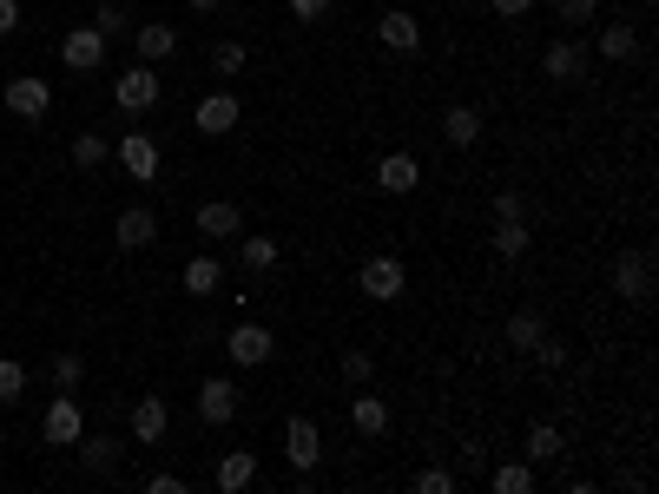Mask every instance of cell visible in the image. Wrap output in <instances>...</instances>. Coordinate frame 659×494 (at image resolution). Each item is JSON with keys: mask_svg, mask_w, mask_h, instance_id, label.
Listing matches in <instances>:
<instances>
[{"mask_svg": "<svg viewBox=\"0 0 659 494\" xmlns=\"http://www.w3.org/2000/svg\"><path fill=\"white\" fill-rule=\"evenodd\" d=\"M356 290H363L370 304H396V297L409 290V264H403L396 251H376V257L356 264Z\"/></svg>", "mask_w": 659, "mask_h": 494, "instance_id": "1", "label": "cell"}, {"mask_svg": "<svg viewBox=\"0 0 659 494\" xmlns=\"http://www.w3.org/2000/svg\"><path fill=\"white\" fill-rule=\"evenodd\" d=\"M112 99H119V112H125V119H145V112L165 99V79L139 59L132 73H119V79H112Z\"/></svg>", "mask_w": 659, "mask_h": 494, "instance_id": "2", "label": "cell"}, {"mask_svg": "<svg viewBox=\"0 0 659 494\" xmlns=\"http://www.w3.org/2000/svg\"><path fill=\"white\" fill-rule=\"evenodd\" d=\"M224 356H231L238 370H257V363H271V356H277V337H271L257 317H244V323H231V330H224Z\"/></svg>", "mask_w": 659, "mask_h": 494, "instance_id": "3", "label": "cell"}, {"mask_svg": "<svg viewBox=\"0 0 659 494\" xmlns=\"http://www.w3.org/2000/svg\"><path fill=\"white\" fill-rule=\"evenodd\" d=\"M284 462H290L304 482L317 475V462H323V429H317L310 416H290V422H284Z\"/></svg>", "mask_w": 659, "mask_h": 494, "instance_id": "4", "label": "cell"}, {"mask_svg": "<svg viewBox=\"0 0 659 494\" xmlns=\"http://www.w3.org/2000/svg\"><path fill=\"white\" fill-rule=\"evenodd\" d=\"M40 436H46V449H73V442L86 436V416H79L73 389H59V396L46 403V416H40Z\"/></svg>", "mask_w": 659, "mask_h": 494, "instance_id": "5", "label": "cell"}, {"mask_svg": "<svg viewBox=\"0 0 659 494\" xmlns=\"http://www.w3.org/2000/svg\"><path fill=\"white\" fill-rule=\"evenodd\" d=\"M112 158H119V172L139 178V185L158 178V139H152V132H125V139L112 145Z\"/></svg>", "mask_w": 659, "mask_h": 494, "instance_id": "6", "label": "cell"}, {"mask_svg": "<svg viewBox=\"0 0 659 494\" xmlns=\"http://www.w3.org/2000/svg\"><path fill=\"white\" fill-rule=\"evenodd\" d=\"M614 297H627V304H647V297H653V257H647V251H620V257H614Z\"/></svg>", "mask_w": 659, "mask_h": 494, "instance_id": "7", "label": "cell"}, {"mask_svg": "<svg viewBox=\"0 0 659 494\" xmlns=\"http://www.w3.org/2000/svg\"><path fill=\"white\" fill-rule=\"evenodd\" d=\"M59 59H66V73H99L106 66V33L99 26H73L59 40Z\"/></svg>", "mask_w": 659, "mask_h": 494, "instance_id": "8", "label": "cell"}, {"mask_svg": "<svg viewBox=\"0 0 659 494\" xmlns=\"http://www.w3.org/2000/svg\"><path fill=\"white\" fill-rule=\"evenodd\" d=\"M541 73L554 79V86H574V79H587V46L581 40H548V53H541Z\"/></svg>", "mask_w": 659, "mask_h": 494, "instance_id": "9", "label": "cell"}, {"mask_svg": "<svg viewBox=\"0 0 659 494\" xmlns=\"http://www.w3.org/2000/svg\"><path fill=\"white\" fill-rule=\"evenodd\" d=\"M7 112H13V119H46V112H53V86H46L40 73L7 79Z\"/></svg>", "mask_w": 659, "mask_h": 494, "instance_id": "10", "label": "cell"}, {"mask_svg": "<svg viewBox=\"0 0 659 494\" xmlns=\"http://www.w3.org/2000/svg\"><path fill=\"white\" fill-rule=\"evenodd\" d=\"M422 185V158L416 152H389V158H376V191L383 198H409Z\"/></svg>", "mask_w": 659, "mask_h": 494, "instance_id": "11", "label": "cell"}, {"mask_svg": "<svg viewBox=\"0 0 659 494\" xmlns=\"http://www.w3.org/2000/svg\"><path fill=\"white\" fill-rule=\"evenodd\" d=\"M231 416H238V383H231V376H205V383H198V422L224 429Z\"/></svg>", "mask_w": 659, "mask_h": 494, "instance_id": "12", "label": "cell"}, {"mask_svg": "<svg viewBox=\"0 0 659 494\" xmlns=\"http://www.w3.org/2000/svg\"><path fill=\"white\" fill-rule=\"evenodd\" d=\"M238 119H244L238 92H205V99H198V132H205V139H224V132H238Z\"/></svg>", "mask_w": 659, "mask_h": 494, "instance_id": "13", "label": "cell"}, {"mask_svg": "<svg viewBox=\"0 0 659 494\" xmlns=\"http://www.w3.org/2000/svg\"><path fill=\"white\" fill-rule=\"evenodd\" d=\"M125 429H132V442H165V429H172V409H165V396H139L132 403V416H125Z\"/></svg>", "mask_w": 659, "mask_h": 494, "instance_id": "14", "label": "cell"}, {"mask_svg": "<svg viewBox=\"0 0 659 494\" xmlns=\"http://www.w3.org/2000/svg\"><path fill=\"white\" fill-rule=\"evenodd\" d=\"M376 40H383L389 53H416V46H422V20H416L409 7H389V13L376 20Z\"/></svg>", "mask_w": 659, "mask_h": 494, "instance_id": "15", "label": "cell"}, {"mask_svg": "<svg viewBox=\"0 0 659 494\" xmlns=\"http://www.w3.org/2000/svg\"><path fill=\"white\" fill-rule=\"evenodd\" d=\"M132 46H139L145 66H165V59L178 53V26H165V20H139V26H132Z\"/></svg>", "mask_w": 659, "mask_h": 494, "instance_id": "16", "label": "cell"}, {"mask_svg": "<svg viewBox=\"0 0 659 494\" xmlns=\"http://www.w3.org/2000/svg\"><path fill=\"white\" fill-rule=\"evenodd\" d=\"M238 231H244V211H238L231 198H211V205H198V238L224 244V238H238Z\"/></svg>", "mask_w": 659, "mask_h": 494, "instance_id": "17", "label": "cell"}, {"mask_svg": "<svg viewBox=\"0 0 659 494\" xmlns=\"http://www.w3.org/2000/svg\"><path fill=\"white\" fill-rule=\"evenodd\" d=\"M112 244H119V251H145V244H158V218H152L145 205L119 211V224H112Z\"/></svg>", "mask_w": 659, "mask_h": 494, "instance_id": "18", "label": "cell"}, {"mask_svg": "<svg viewBox=\"0 0 659 494\" xmlns=\"http://www.w3.org/2000/svg\"><path fill=\"white\" fill-rule=\"evenodd\" d=\"M73 449H79V469H86V475H119V462H125V442H112V436H92V442L79 436Z\"/></svg>", "mask_w": 659, "mask_h": 494, "instance_id": "19", "label": "cell"}, {"mask_svg": "<svg viewBox=\"0 0 659 494\" xmlns=\"http://www.w3.org/2000/svg\"><path fill=\"white\" fill-rule=\"evenodd\" d=\"M350 429H356V436H383V429H389V403L370 396V389H356V396H350Z\"/></svg>", "mask_w": 659, "mask_h": 494, "instance_id": "20", "label": "cell"}, {"mask_svg": "<svg viewBox=\"0 0 659 494\" xmlns=\"http://www.w3.org/2000/svg\"><path fill=\"white\" fill-rule=\"evenodd\" d=\"M251 482H257V455H251V449L218 455V488H224V494H244Z\"/></svg>", "mask_w": 659, "mask_h": 494, "instance_id": "21", "label": "cell"}, {"mask_svg": "<svg viewBox=\"0 0 659 494\" xmlns=\"http://www.w3.org/2000/svg\"><path fill=\"white\" fill-rule=\"evenodd\" d=\"M442 139H449L455 152H469V145L482 139V112H475V106H449V112H442Z\"/></svg>", "mask_w": 659, "mask_h": 494, "instance_id": "22", "label": "cell"}, {"mask_svg": "<svg viewBox=\"0 0 659 494\" xmlns=\"http://www.w3.org/2000/svg\"><path fill=\"white\" fill-rule=\"evenodd\" d=\"M244 244H238V257H244V271H277V257H284V244L271 238V231H238Z\"/></svg>", "mask_w": 659, "mask_h": 494, "instance_id": "23", "label": "cell"}, {"mask_svg": "<svg viewBox=\"0 0 659 494\" xmlns=\"http://www.w3.org/2000/svg\"><path fill=\"white\" fill-rule=\"evenodd\" d=\"M634 53H640V33H634L627 20H607V26H601V59H614V66H627Z\"/></svg>", "mask_w": 659, "mask_h": 494, "instance_id": "24", "label": "cell"}, {"mask_svg": "<svg viewBox=\"0 0 659 494\" xmlns=\"http://www.w3.org/2000/svg\"><path fill=\"white\" fill-rule=\"evenodd\" d=\"M178 284H185V297H211V290L224 284V264H218V257H191Z\"/></svg>", "mask_w": 659, "mask_h": 494, "instance_id": "25", "label": "cell"}, {"mask_svg": "<svg viewBox=\"0 0 659 494\" xmlns=\"http://www.w3.org/2000/svg\"><path fill=\"white\" fill-rule=\"evenodd\" d=\"M561 449H568L561 422H535V429H528V462H535V469H541V462H561Z\"/></svg>", "mask_w": 659, "mask_h": 494, "instance_id": "26", "label": "cell"}, {"mask_svg": "<svg viewBox=\"0 0 659 494\" xmlns=\"http://www.w3.org/2000/svg\"><path fill=\"white\" fill-rule=\"evenodd\" d=\"M488 488L495 494H535V462H495V469H488Z\"/></svg>", "mask_w": 659, "mask_h": 494, "instance_id": "27", "label": "cell"}, {"mask_svg": "<svg viewBox=\"0 0 659 494\" xmlns=\"http://www.w3.org/2000/svg\"><path fill=\"white\" fill-rule=\"evenodd\" d=\"M495 257H528V224L521 218H495Z\"/></svg>", "mask_w": 659, "mask_h": 494, "instance_id": "28", "label": "cell"}, {"mask_svg": "<svg viewBox=\"0 0 659 494\" xmlns=\"http://www.w3.org/2000/svg\"><path fill=\"white\" fill-rule=\"evenodd\" d=\"M541 337H548V317H541V310H515V317H508V343H515V350H535Z\"/></svg>", "mask_w": 659, "mask_h": 494, "instance_id": "29", "label": "cell"}, {"mask_svg": "<svg viewBox=\"0 0 659 494\" xmlns=\"http://www.w3.org/2000/svg\"><path fill=\"white\" fill-rule=\"evenodd\" d=\"M92 26H99V33H106V46H112V40H132V13H125V7H119V0H106V7H99V13H92Z\"/></svg>", "mask_w": 659, "mask_h": 494, "instance_id": "30", "label": "cell"}, {"mask_svg": "<svg viewBox=\"0 0 659 494\" xmlns=\"http://www.w3.org/2000/svg\"><path fill=\"white\" fill-rule=\"evenodd\" d=\"M106 158H112V145H106L99 132H79V139H73V165H79V172H99Z\"/></svg>", "mask_w": 659, "mask_h": 494, "instance_id": "31", "label": "cell"}, {"mask_svg": "<svg viewBox=\"0 0 659 494\" xmlns=\"http://www.w3.org/2000/svg\"><path fill=\"white\" fill-rule=\"evenodd\" d=\"M244 59H251V53H244L238 40H218V46H211V73H218V79H238Z\"/></svg>", "mask_w": 659, "mask_h": 494, "instance_id": "32", "label": "cell"}, {"mask_svg": "<svg viewBox=\"0 0 659 494\" xmlns=\"http://www.w3.org/2000/svg\"><path fill=\"white\" fill-rule=\"evenodd\" d=\"M343 383H350V389H370V383H376V356H370V350H343Z\"/></svg>", "mask_w": 659, "mask_h": 494, "instance_id": "33", "label": "cell"}, {"mask_svg": "<svg viewBox=\"0 0 659 494\" xmlns=\"http://www.w3.org/2000/svg\"><path fill=\"white\" fill-rule=\"evenodd\" d=\"M79 383H86V356L59 350V356H53V389H79Z\"/></svg>", "mask_w": 659, "mask_h": 494, "instance_id": "34", "label": "cell"}, {"mask_svg": "<svg viewBox=\"0 0 659 494\" xmlns=\"http://www.w3.org/2000/svg\"><path fill=\"white\" fill-rule=\"evenodd\" d=\"M20 396H26V363L0 356V403H20Z\"/></svg>", "mask_w": 659, "mask_h": 494, "instance_id": "35", "label": "cell"}, {"mask_svg": "<svg viewBox=\"0 0 659 494\" xmlns=\"http://www.w3.org/2000/svg\"><path fill=\"white\" fill-rule=\"evenodd\" d=\"M528 356H535V363H541L548 376H554V370H568V343H561V337H541V343H535Z\"/></svg>", "mask_w": 659, "mask_h": 494, "instance_id": "36", "label": "cell"}, {"mask_svg": "<svg viewBox=\"0 0 659 494\" xmlns=\"http://www.w3.org/2000/svg\"><path fill=\"white\" fill-rule=\"evenodd\" d=\"M416 494H455V475H449V469H422V475H416Z\"/></svg>", "mask_w": 659, "mask_h": 494, "instance_id": "37", "label": "cell"}, {"mask_svg": "<svg viewBox=\"0 0 659 494\" xmlns=\"http://www.w3.org/2000/svg\"><path fill=\"white\" fill-rule=\"evenodd\" d=\"M554 13H561L568 26H587V20H594V0H554Z\"/></svg>", "mask_w": 659, "mask_h": 494, "instance_id": "38", "label": "cell"}, {"mask_svg": "<svg viewBox=\"0 0 659 494\" xmlns=\"http://www.w3.org/2000/svg\"><path fill=\"white\" fill-rule=\"evenodd\" d=\"M528 205H521V191H495V218H521Z\"/></svg>", "mask_w": 659, "mask_h": 494, "instance_id": "39", "label": "cell"}, {"mask_svg": "<svg viewBox=\"0 0 659 494\" xmlns=\"http://www.w3.org/2000/svg\"><path fill=\"white\" fill-rule=\"evenodd\" d=\"M330 7H337V0H290V13H297V20H323Z\"/></svg>", "mask_w": 659, "mask_h": 494, "instance_id": "40", "label": "cell"}, {"mask_svg": "<svg viewBox=\"0 0 659 494\" xmlns=\"http://www.w3.org/2000/svg\"><path fill=\"white\" fill-rule=\"evenodd\" d=\"M455 449H462V469H488V449H482V442H455Z\"/></svg>", "mask_w": 659, "mask_h": 494, "instance_id": "41", "label": "cell"}, {"mask_svg": "<svg viewBox=\"0 0 659 494\" xmlns=\"http://www.w3.org/2000/svg\"><path fill=\"white\" fill-rule=\"evenodd\" d=\"M145 494H185L178 475H145Z\"/></svg>", "mask_w": 659, "mask_h": 494, "instance_id": "42", "label": "cell"}, {"mask_svg": "<svg viewBox=\"0 0 659 494\" xmlns=\"http://www.w3.org/2000/svg\"><path fill=\"white\" fill-rule=\"evenodd\" d=\"M488 7H495L502 20H521V13H535V0H488Z\"/></svg>", "mask_w": 659, "mask_h": 494, "instance_id": "43", "label": "cell"}, {"mask_svg": "<svg viewBox=\"0 0 659 494\" xmlns=\"http://www.w3.org/2000/svg\"><path fill=\"white\" fill-rule=\"evenodd\" d=\"M7 33H20V7H13V0H0V40H7Z\"/></svg>", "mask_w": 659, "mask_h": 494, "instance_id": "44", "label": "cell"}, {"mask_svg": "<svg viewBox=\"0 0 659 494\" xmlns=\"http://www.w3.org/2000/svg\"><path fill=\"white\" fill-rule=\"evenodd\" d=\"M185 7H198V13H218V7H224V0H185Z\"/></svg>", "mask_w": 659, "mask_h": 494, "instance_id": "45", "label": "cell"}, {"mask_svg": "<svg viewBox=\"0 0 659 494\" xmlns=\"http://www.w3.org/2000/svg\"><path fill=\"white\" fill-rule=\"evenodd\" d=\"M0 462H7V442H0Z\"/></svg>", "mask_w": 659, "mask_h": 494, "instance_id": "46", "label": "cell"}]
</instances>
